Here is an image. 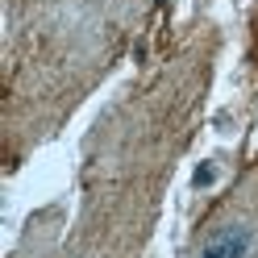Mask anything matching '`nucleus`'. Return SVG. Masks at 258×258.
<instances>
[{"mask_svg": "<svg viewBox=\"0 0 258 258\" xmlns=\"http://www.w3.org/2000/svg\"><path fill=\"white\" fill-rule=\"evenodd\" d=\"M250 246H254L250 229H241V225H229V229H221V233L200 250V258H246Z\"/></svg>", "mask_w": 258, "mask_h": 258, "instance_id": "f257e3e1", "label": "nucleus"}, {"mask_svg": "<svg viewBox=\"0 0 258 258\" xmlns=\"http://www.w3.org/2000/svg\"><path fill=\"white\" fill-rule=\"evenodd\" d=\"M213 179H217V171H213V167H200V171H196V187H204V183H213Z\"/></svg>", "mask_w": 258, "mask_h": 258, "instance_id": "f03ea898", "label": "nucleus"}]
</instances>
